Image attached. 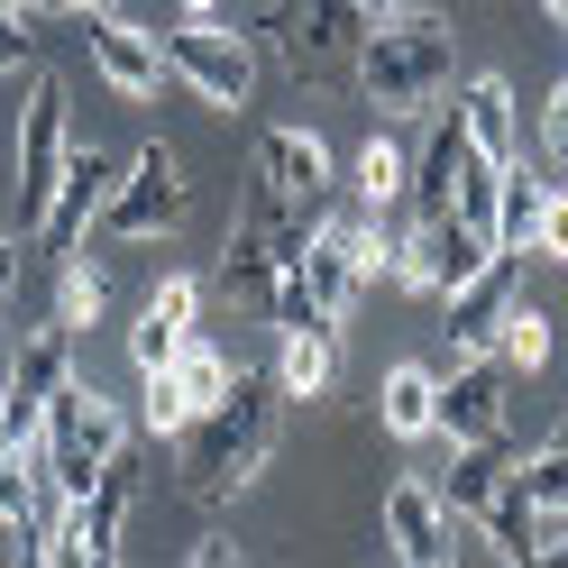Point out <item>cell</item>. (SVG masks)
<instances>
[{"mask_svg":"<svg viewBox=\"0 0 568 568\" xmlns=\"http://www.w3.org/2000/svg\"><path fill=\"white\" fill-rule=\"evenodd\" d=\"M83 10H120V0H83Z\"/></svg>","mask_w":568,"mask_h":568,"instance_id":"44","label":"cell"},{"mask_svg":"<svg viewBox=\"0 0 568 568\" xmlns=\"http://www.w3.org/2000/svg\"><path fill=\"white\" fill-rule=\"evenodd\" d=\"M331 367H339L331 331H284V348H275V395H284V404L331 395Z\"/></svg>","mask_w":568,"mask_h":568,"instance_id":"21","label":"cell"},{"mask_svg":"<svg viewBox=\"0 0 568 568\" xmlns=\"http://www.w3.org/2000/svg\"><path fill=\"white\" fill-rule=\"evenodd\" d=\"M495 358H505V367H541L550 358V322L531 303H505V322H495Z\"/></svg>","mask_w":568,"mask_h":568,"instance_id":"28","label":"cell"},{"mask_svg":"<svg viewBox=\"0 0 568 568\" xmlns=\"http://www.w3.org/2000/svg\"><path fill=\"white\" fill-rule=\"evenodd\" d=\"M156 55H165V74L184 83L193 101H211V111H239L247 83H257V55H247V38H239V28H221V19H184V28H165Z\"/></svg>","mask_w":568,"mask_h":568,"instance_id":"4","label":"cell"},{"mask_svg":"<svg viewBox=\"0 0 568 568\" xmlns=\"http://www.w3.org/2000/svg\"><path fill=\"white\" fill-rule=\"evenodd\" d=\"M468 156H477V148H468V129H458V111L432 120V138H422V156H413V174H404L413 221H449V193H458V165H468Z\"/></svg>","mask_w":568,"mask_h":568,"instance_id":"12","label":"cell"},{"mask_svg":"<svg viewBox=\"0 0 568 568\" xmlns=\"http://www.w3.org/2000/svg\"><path fill=\"white\" fill-rule=\"evenodd\" d=\"M266 322H275V331H331V312H322V294L303 284V266H284V275H275V294H266Z\"/></svg>","mask_w":568,"mask_h":568,"instance_id":"31","label":"cell"},{"mask_svg":"<svg viewBox=\"0 0 568 568\" xmlns=\"http://www.w3.org/2000/svg\"><path fill=\"white\" fill-rule=\"evenodd\" d=\"M257 28H266V47L294 64V74H339V64L358 55V38H367V10L358 0H266Z\"/></svg>","mask_w":568,"mask_h":568,"instance_id":"5","label":"cell"},{"mask_svg":"<svg viewBox=\"0 0 568 568\" xmlns=\"http://www.w3.org/2000/svg\"><path fill=\"white\" fill-rule=\"evenodd\" d=\"M505 486V440H449V477H440V505L449 523H477Z\"/></svg>","mask_w":568,"mask_h":568,"instance_id":"18","label":"cell"},{"mask_svg":"<svg viewBox=\"0 0 568 568\" xmlns=\"http://www.w3.org/2000/svg\"><path fill=\"white\" fill-rule=\"evenodd\" d=\"M129 432H120V404L111 395H92L83 376H64L55 395H47V477L38 486H55L64 505H74V495L111 468V449H120Z\"/></svg>","mask_w":568,"mask_h":568,"instance_id":"3","label":"cell"},{"mask_svg":"<svg viewBox=\"0 0 568 568\" xmlns=\"http://www.w3.org/2000/svg\"><path fill=\"white\" fill-rule=\"evenodd\" d=\"M184 19H230V0H184Z\"/></svg>","mask_w":568,"mask_h":568,"instance_id":"42","label":"cell"},{"mask_svg":"<svg viewBox=\"0 0 568 568\" xmlns=\"http://www.w3.org/2000/svg\"><path fill=\"white\" fill-rule=\"evenodd\" d=\"M111 184H120V156L111 148H64V174H55V193H47V211H38V230H28V239H38L55 266L83 257V230L101 221Z\"/></svg>","mask_w":568,"mask_h":568,"instance_id":"7","label":"cell"},{"mask_svg":"<svg viewBox=\"0 0 568 568\" xmlns=\"http://www.w3.org/2000/svg\"><path fill=\"white\" fill-rule=\"evenodd\" d=\"M64 148H74V129H64V83L38 74V92H28V111H19V230H38V211H47L55 174H64Z\"/></svg>","mask_w":568,"mask_h":568,"instance_id":"8","label":"cell"},{"mask_svg":"<svg viewBox=\"0 0 568 568\" xmlns=\"http://www.w3.org/2000/svg\"><path fill=\"white\" fill-rule=\"evenodd\" d=\"M28 514H38V458H28V449H10V440H0V523H28Z\"/></svg>","mask_w":568,"mask_h":568,"instance_id":"33","label":"cell"},{"mask_svg":"<svg viewBox=\"0 0 568 568\" xmlns=\"http://www.w3.org/2000/svg\"><path fill=\"white\" fill-rule=\"evenodd\" d=\"M28 55H38V10L28 0H0V74L28 64Z\"/></svg>","mask_w":568,"mask_h":568,"instance_id":"35","label":"cell"},{"mask_svg":"<svg viewBox=\"0 0 568 568\" xmlns=\"http://www.w3.org/2000/svg\"><path fill=\"white\" fill-rule=\"evenodd\" d=\"M449 505H440V486H422V477H395L385 486V550H395L404 568H440L458 541H449Z\"/></svg>","mask_w":568,"mask_h":568,"instance_id":"10","label":"cell"},{"mask_svg":"<svg viewBox=\"0 0 568 568\" xmlns=\"http://www.w3.org/2000/svg\"><path fill=\"white\" fill-rule=\"evenodd\" d=\"M193 559H202V568H239V541H230V531H211V541H202Z\"/></svg>","mask_w":568,"mask_h":568,"instance_id":"39","label":"cell"},{"mask_svg":"<svg viewBox=\"0 0 568 568\" xmlns=\"http://www.w3.org/2000/svg\"><path fill=\"white\" fill-rule=\"evenodd\" d=\"M495 184H505V165H495V156H468V165H458V193H449V221H468V230L495 239Z\"/></svg>","mask_w":568,"mask_h":568,"instance_id":"27","label":"cell"},{"mask_svg":"<svg viewBox=\"0 0 568 568\" xmlns=\"http://www.w3.org/2000/svg\"><path fill=\"white\" fill-rule=\"evenodd\" d=\"M514 486L531 495V514H568V440H550L541 458H523Z\"/></svg>","mask_w":568,"mask_h":568,"instance_id":"30","label":"cell"},{"mask_svg":"<svg viewBox=\"0 0 568 568\" xmlns=\"http://www.w3.org/2000/svg\"><path fill=\"white\" fill-rule=\"evenodd\" d=\"M376 413H385V432H395V440H432L440 432V376L432 367H395V376H385V395H376Z\"/></svg>","mask_w":568,"mask_h":568,"instance_id":"19","label":"cell"},{"mask_svg":"<svg viewBox=\"0 0 568 568\" xmlns=\"http://www.w3.org/2000/svg\"><path fill=\"white\" fill-rule=\"evenodd\" d=\"M303 284L322 294V312L339 322L348 303H358V221H312V239H303Z\"/></svg>","mask_w":568,"mask_h":568,"instance_id":"15","label":"cell"},{"mask_svg":"<svg viewBox=\"0 0 568 568\" xmlns=\"http://www.w3.org/2000/svg\"><path fill=\"white\" fill-rule=\"evenodd\" d=\"M257 174H266L284 202L312 211V202L331 193V148H322L312 129H266V138H257Z\"/></svg>","mask_w":568,"mask_h":568,"instance_id":"14","label":"cell"},{"mask_svg":"<svg viewBox=\"0 0 568 568\" xmlns=\"http://www.w3.org/2000/svg\"><path fill=\"white\" fill-rule=\"evenodd\" d=\"M284 266H294V257H275V239H266L257 221H239V239L221 247V284H230L239 303H257V312H266V294H275Z\"/></svg>","mask_w":568,"mask_h":568,"instance_id":"20","label":"cell"},{"mask_svg":"<svg viewBox=\"0 0 568 568\" xmlns=\"http://www.w3.org/2000/svg\"><path fill=\"white\" fill-rule=\"evenodd\" d=\"M174 221H184V156H174L165 138H148V148L120 165L111 202H101V230H111V239H156Z\"/></svg>","mask_w":568,"mask_h":568,"instance_id":"6","label":"cell"},{"mask_svg":"<svg viewBox=\"0 0 568 568\" xmlns=\"http://www.w3.org/2000/svg\"><path fill=\"white\" fill-rule=\"evenodd\" d=\"M10 275H19V239L0 230V294H10Z\"/></svg>","mask_w":568,"mask_h":568,"instance_id":"40","label":"cell"},{"mask_svg":"<svg viewBox=\"0 0 568 568\" xmlns=\"http://www.w3.org/2000/svg\"><path fill=\"white\" fill-rule=\"evenodd\" d=\"M449 55H458V28L449 19H422V10H395L358 38V83L385 111H422V101L449 92Z\"/></svg>","mask_w":568,"mask_h":568,"instance_id":"2","label":"cell"},{"mask_svg":"<svg viewBox=\"0 0 568 568\" xmlns=\"http://www.w3.org/2000/svg\"><path fill=\"white\" fill-rule=\"evenodd\" d=\"M275 432H284V395H275V376H239L211 395L193 422H184V486L202 495V505H230V495L247 486L275 458Z\"/></svg>","mask_w":568,"mask_h":568,"instance_id":"1","label":"cell"},{"mask_svg":"<svg viewBox=\"0 0 568 568\" xmlns=\"http://www.w3.org/2000/svg\"><path fill=\"white\" fill-rule=\"evenodd\" d=\"M28 10H83V0H28Z\"/></svg>","mask_w":568,"mask_h":568,"instance_id":"43","label":"cell"},{"mask_svg":"<svg viewBox=\"0 0 568 568\" xmlns=\"http://www.w3.org/2000/svg\"><path fill=\"white\" fill-rule=\"evenodd\" d=\"M486 257H495V239H486V230H468V221H440V247H432V294L468 284Z\"/></svg>","mask_w":568,"mask_h":568,"instance_id":"26","label":"cell"},{"mask_svg":"<svg viewBox=\"0 0 568 568\" xmlns=\"http://www.w3.org/2000/svg\"><path fill=\"white\" fill-rule=\"evenodd\" d=\"M193 303H202V284H193V275H165L156 294H148V312H138V331H129V358H138V376H148V367H165L174 348L193 339Z\"/></svg>","mask_w":568,"mask_h":568,"instance_id":"16","label":"cell"},{"mask_svg":"<svg viewBox=\"0 0 568 568\" xmlns=\"http://www.w3.org/2000/svg\"><path fill=\"white\" fill-rule=\"evenodd\" d=\"M64 376H74V331H64V322L28 331V339H19V358H10V385H19V395H55Z\"/></svg>","mask_w":568,"mask_h":568,"instance_id":"22","label":"cell"},{"mask_svg":"<svg viewBox=\"0 0 568 568\" xmlns=\"http://www.w3.org/2000/svg\"><path fill=\"white\" fill-rule=\"evenodd\" d=\"M477 531H486L505 559H531V541H541V514H531V495L514 486V468H505V486H495V505L477 514Z\"/></svg>","mask_w":568,"mask_h":568,"instance_id":"24","label":"cell"},{"mask_svg":"<svg viewBox=\"0 0 568 568\" xmlns=\"http://www.w3.org/2000/svg\"><path fill=\"white\" fill-rule=\"evenodd\" d=\"M184 422H193L184 385H174L165 367H148V440H184Z\"/></svg>","mask_w":568,"mask_h":568,"instance_id":"34","label":"cell"},{"mask_svg":"<svg viewBox=\"0 0 568 568\" xmlns=\"http://www.w3.org/2000/svg\"><path fill=\"white\" fill-rule=\"evenodd\" d=\"M531 257L568 266V193H541V221H531Z\"/></svg>","mask_w":568,"mask_h":568,"instance_id":"36","label":"cell"},{"mask_svg":"<svg viewBox=\"0 0 568 568\" xmlns=\"http://www.w3.org/2000/svg\"><path fill=\"white\" fill-rule=\"evenodd\" d=\"M458 129H468V148H477V156L514 165V156H523V111H514V83H505V74H477L468 92H458Z\"/></svg>","mask_w":568,"mask_h":568,"instance_id":"17","label":"cell"},{"mask_svg":"<svg viewBox=\"0 0 568 568\" xmlns=\"http://www.w3.org/2000/svg\"><path fill=\"white\" fill-rule=\"evenodd\" d=\"M404 174H413V156L395 148V138H367V148H358V202L367 211H395L404 202Z\"/></svg>","mask_w":568,"mask_h":568,"instance_id":"25","label":"cell"},{"mask_svg":"<svg viewBox=\"0 0 568 568\" xmlns=\"http://www.w3.org/2000/svg\"><path fill=\"white\" fill-rule=\"evenodd\" d=\"M541 193H550V174H523L505 165V184H495V247H531V221H541Z\"/></svg>","mask_w":568,"mask_h":568,"instance_id":"23","label":"cell"},{"mask_svg":"<svg viewBox=\"0 0 568 568\" xmlns=\"http://www.w3.org/2000/svg\"><path fill=\"white\" fill-rule=\"evenodd\" d=\"M541 10H559V19H568V0H541Z\"/></svg>","mask_w":568,"mask_h":568,"instance_id":"45","label":"cell"},{"mask_svg":"<svg viewBox=\"0 0 568 568\" xmlns=\"http://www.w3.org/2000/svg\"><path fill=\"white\" fill-rule=\"evenodd\" d=\"M83 47H92V74L111 83L120 101H148V92H156V74H165L156 38H148L138 19H120V10H83Z\"/></svg>","mask_w":568,"mask_h":568,"instance_id":"9","label":"cell"},{"mask_svg":"<svg viewBox=\"0 0 568 568\" xmlns=\"http://www.w3.org/2000/svg\"><path fill=\"white\" fill-rule=\"evenodd\" d=\"M440 432L449 440H505V367L468 348L449 376H440Z\"/></svg>","mask_w":568,"mask_h":568,"instance_id":"11","label":"cell"},{"mask_svg":"<svg viewBox=\"0 0 568 568\" xmlns=\"http://www.w3.org/2000/svg\"><path fill=\"white\" fill-rule=\"evenodd\" d=\"M358 10H367V28H376V19H395V10H413V0H358Z\"/></svg>","mask_w":568,"mask_h":568,"instance_id":"41","label":"cell"},{"mask_svg":"<svg viewBox=\"0 0 568 568\" xmlns=\"http://www.w3.org/2000/svg\"><path fill=\"white\" fill-rule=\"evenodd\" d=\"M385 266H395V239H385V230H376V211H367V221H358V284H376Z\"/></svg>","mask_w":568,"mask_h":568,"instance_id":"37","label":"cell"},{"mask_svg":"<svg viewBox=\"0 0 568 568\" xmlns=\"http://www.w3.org/2000/svg\"><path fill=\"white\" fill-rule=\"evenodd\" d=\"M55 322H64V331H92V322H101V275H92L83 257L55 266Z\"/></svg>","mask_w":568,"mask_h":568,"instance_id":"32","label":"cell"},{"mask_svg":"<svg viewBox=\"0 0 568 568\" xmlns=\"http://www.w3.org/2000/svg\"><path fill=\"white\" fill-rule=\"evenodd\" d=\"M165 376L184 385V404L202 413V404H211V395H221V385H230V358H221V348H202V339H184V348H174V358H165Z\"/></svg>","mask_w":568,"mask_h":568,"instance_id":"29","label":"cell"},{"mask_svg":"<svg viewBox=\"0 0 568 568\" xmlns=\"http://www.w3.org/2000/svg\"><path fill=\"white\" fill-rule=\"evenodd\" d=\"M505 303H514V247H495L468 284H449V331H458V348H486V358H495V322H505Z\"/></svg>","mask_w":568,"mask_h":568,"instance_id":"13","label":"cell"},{"mask_svg":"<svg viewBox=\"0 0 568 568\" xmlns=\"http://www.w3.org/2000/svg\"><path fill=\"white\" fill-rule=\"evenodd\" d=\"M541 148H550V156H568V83L550 92V111H541Z\"/></svg>","mask_w":568,"mask_h":568,"instance_id":"38","label":"cell"}]
</instances>
